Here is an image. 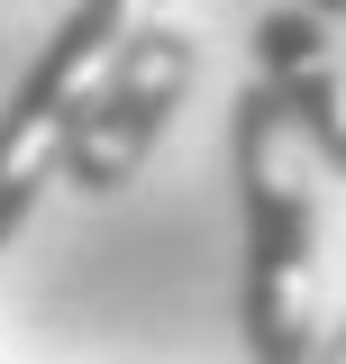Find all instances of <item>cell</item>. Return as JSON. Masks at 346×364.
I'll return each instance as SVG.
<instances>
[{"instance_id": "6da1fadb", "label": "cell", "mask_w": 346, "mask_h": 364, "mask_svg": "<svg viewBox=\"0 0 346 364\" xmlns=\"http://www.w3.org/2000/svg\"><path fill=\"white\" fill-rule=\"evenodd\" d=\"M228 182H237V337L246 364H310L319 355V191L310 146L292 136L264 82L228 109Z\"/></svg>"}, {"instance_id": "7a4b0ae2", "label": "cell", "mask_w": 346, "mask_h": 364, "mask_svg": "<svg viewBox=\"0 0 346 364\" xmlns=\"http://www.w3.org/2000/svg\"><path fill=\"white\" fill-rule=\"evenodd\" d=\"M192 82H201V46L182 28L146 18L137 37H119L100 55V73L83 82V100L64 109V128H55V182L83 191V200L128 191L137 164L164 146L173 109L192 100Z\"/></svg>"}, {"instance_id": "3957f363", "label": "cell", "mask_w": 346, "mask_h": 364, "mask_svg": "<svg viewBox=\"0 0 346 364\" xmlns=\"http://www.w3.org/2000/svg\"><path fill=\"white\" fill-rule=\"evenodd\" d=\"M155 9H164V0H64V18L46 28V46L28 55V73L0 100V173H19V164H46V173H55V128H64V109L83 100V82L100 73V55L119 37H137Z\"/></svg>"}, {"instance_id": "277c9868", "label": "cell", "mask_w": 346, "mask_h": 364, "mask_svg": "<svg viewBox=\"0 0 346 364\" xmlns=\"http://www.w3.org/2000/svg\"><path fill=\"white\" fill-rule=\"evenodd\" d=\"M256 82L283 100V119H292V136L310 155L328 173H346V73L328 55V18L319 9L283 0V9L256 18Z\"/></svg>"}, {"instance_id": "5b68a950", "label": "cell", "mask_w": 346, "mask_h": 364, "mask_svg": "<svg viewBox=\"0 0 346 364\" xmlns=\"http://www.w3.org/2000/svg\"><path fill=\"white\" fill-rule=\"evenodd\" d=\"M301 9H319V18H346V0H301Z\"/></svg>"}]
</instances>
